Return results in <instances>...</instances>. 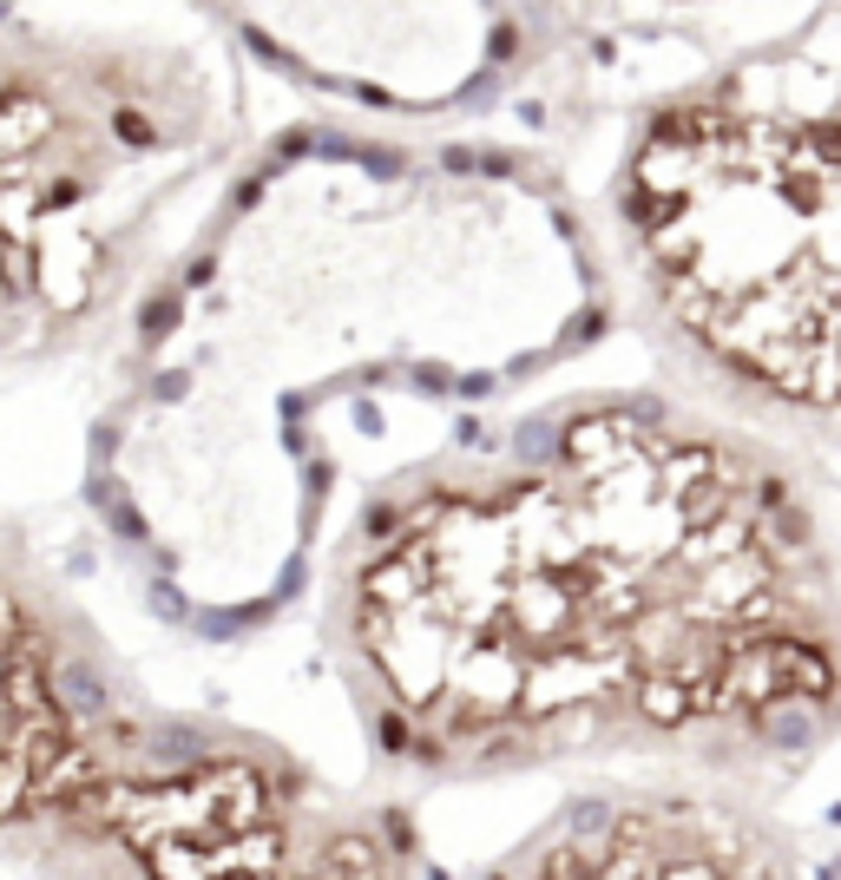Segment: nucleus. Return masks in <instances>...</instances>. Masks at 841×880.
<instances>
[{
  "mask_svg": "<svg viewBox=\"0 0 841 880\" xmlns=\"http://www.w3.org/2000/svg\"><path fill=\"white\" fill-rule=\"evenodd\" d=\"M355 625L395 710L441 743L638 697L625 565L553 467L421 506L368 565Z\"/></svg>",
  "mask_w": 841,
  "mask_h": 880,
  "instance_id": "f257e3e1",
  "label": "nucleus"
},
{
  "mask_svg": "<svg viewBox=\"0 0 841 880\" xmlns=\"http://www.w3.org/2000/svg\"><path fill=\"white\" fill-rule=\"evenodd\" d=\"M632 230L691 342L776 401L841 408V132L678 112L632 164Z\"/></svg>",
  "mask_w": 841,
  "mask_h": 880,
  "instance_id": "f03ea898",
  "label": "nucleus"
},
{
  "mask_svg": "<svg viewBox=\"0 0 841 880\" xmlns=\"http://www.w3.org/2000/svg\"><path fill=\"white\" fill-rule=\"evenodd\" d=\"M105 828L138 848L164 875H224V868H276V809L250 769H197L164 789H112L99 796Z\"/></svg>",
  "mask_w": 841,
  "mask_h": 880,
  "instance_id": "7ed1b4c3",
  "label": "nucleus"
}]
</instances>
